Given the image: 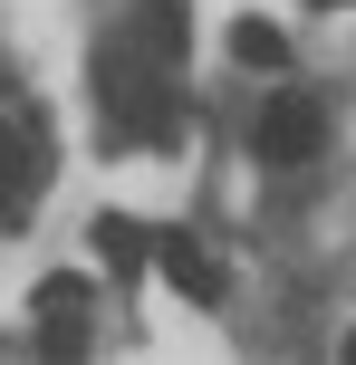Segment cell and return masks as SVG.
<instances>
[{
  "instance_id": "8",
  "label": "cell",
  "mask_w": 356,
  "mask_h": 365,
  "mask_svg": "<svg viewBox=\"0 0 356 365\" xmlns=\"http://www.w3.org/2000/svg\"><path fill=\"white\" fill-rule=\"evenodd\" d=\"M347 365H356V336H347Z\"/></svg>"
},
{
  "instance_id": "3",
  "label": "cell",
  "mask_w": 356,
  "mask_h": 365,
  "mask_svg": "<svg viewBox=\"0 0 356 365\" xmlns=\"http://www.w3.org/2000/svg\"><path fill=\"white\" fill-rule=\"evenodd\" d=\"M154 269H164L183 298H222V259H212L203 240H164V250H154Z\"/></svg>"
},
{
  "instance_id": "2",
  "label": "cell",
  "mask_w": 356,
  "mask_h": 365,
  "mask_svg": "<svg viewBox=\"0 0 356 365\" xmlns=\"http://www.w3.org/2000/svg\"><path fill=\"white\" fill-rule=\"evenodd\" d=\"M126 48H135V58H154V68H173V58H183V10H173V0H135Z\"/></svg>"
},
{
  "instance_id": "5",
  "label": "cell",
  "mask_w": 356,
  "mask_h": 365,
  "mask_svg": "<svg viewBox=\"0 0 356 365\" xmlns=\"http://www.w3.org/2000/svg\"><path fill=\"white\" fill-rule=\"evenodd\" d=\"M87 240H96V250H106V269H145V231H135L126 212H106V221H96Z\"/></svg>"
},
{
  "instance_id": "4",
  "label": "cell",
  "mask_w": 356,
  "mask_h": 365,
  "mask_svg": "<svg viewBox=\"0 0 356 365\" xmlns=\"http://www.w3.org/2000/svg\"><path fill=\"white\" fill-rule=\"evenodd\" d=\"M231 58H241V68H280L289 29H280V19H231Z\"/></svg>"
},
{
  "instance_id": "7",
  "label": "cell",
  "mask_w": 356,
  "mask_h": 365,
  "mask_svg": "<svg viewBox=\"0 0 356 365\" xmlns=\"http://www.w3.org/2000/svg\"><path fill=\"white\" fill-rule=\"evenodd\" d=\"M308 10H337V0H308Z\"/></svg>"
},
{
  "instance_id": "6",
  "label": "cell",
  "mask_w": 356,
  "mask_h": 365,
  "mask_svg": "<svg viewBox=\"0 0 356 365\" xmlns=\"http://www.w3.org/2000/svg\"><path fill=\"white\" fill-rule=\"evenodd\" d=\"M87 279H68V269H58V279H39V317H77V308H87Z\"/></svg>"
},
{
  "instance_id": "1",
  "label": "cell",
  "mask_w": 356,
  "mask_h": 365,
  "mask_svg": "<svg viewBox=\"0 0 356 365\" xmlns=\"http://www.w3.org/2000/svg\"><path fill=\"white\" fill-rule=\"evenodd\" d=\"M250 145H260V164H308V154L327 145V106L308 87H280L260 106V125H250Z\"/></svg>"
}]
</instances>
